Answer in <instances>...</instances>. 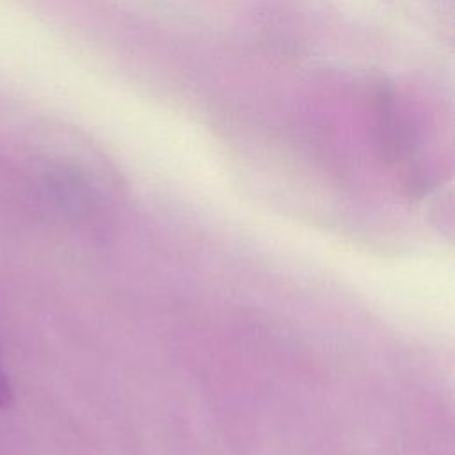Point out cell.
I'll return each instance as SVG.
<instances>
[{"instance_id":"obj_1","label":"cell","mask_w":455,"mask_h":455,"mask_svg":"<svg viewBox=\"0 0 455 455\" xmlns=\"http://www.w3.org/2000/svg\"><path fill=\"white\" fill-rule=\"evenodd\" d=\"M12 400H14V396H12L11 382L0 364V407H9L12 403Z\"/></svg>"}]
</instances>
